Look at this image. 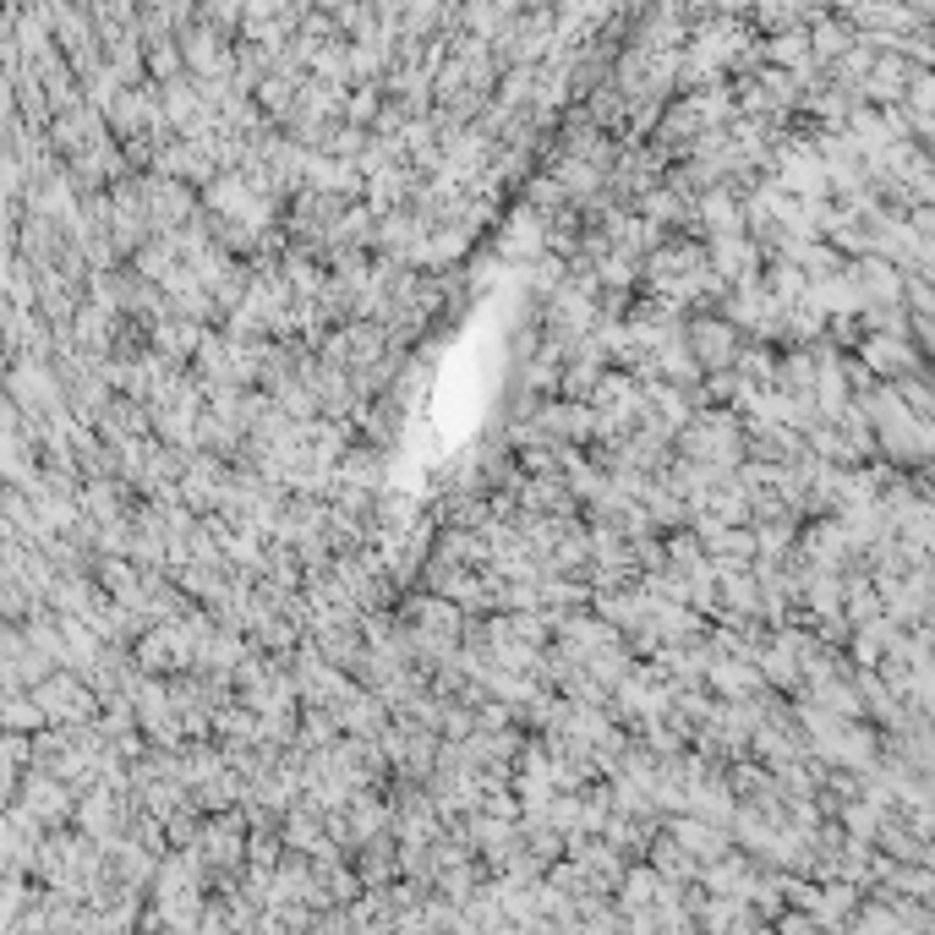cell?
<instances>
[{
	"instance_id": "1",
	"label": "cell",
	"mask_w": 935,
	"mask_h": 935,
	"mask_svg": "<svg viewBox=\"0 0 935 935\" xmlns=\"http://www.w3.org/2000/svg\"><path fill=\"white\" fill-rule=\"evenodd\" d=\"M695 345H700V361H728V356H733V329H717V323H695Z\"/></svg>"
}]
</instances>
